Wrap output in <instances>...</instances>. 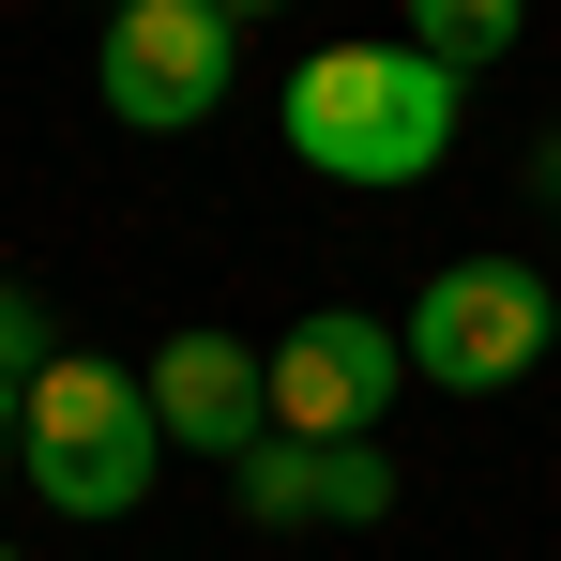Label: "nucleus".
<instances>
[{
  "instance_id": "obj_8",
  "label": "nucleus",
  "mask_w": 561,
  "mask_h": 561,
  "mask_svg": "<svg viewBox=\"0 0 561 561\" xmlns=\"http://www.w3.org/2000/svg\"><path fill=\"white\" fill-rule=\"evenodd\" d=\"M531 31V0H410V46L440 61V77H470V61H501Z\"/></svg>"
},
{
  "instance_id": "obj_5",
  "label": "nucleus",
  "mask_w": 561,
  "mask_h": 561,
  "mask_svg": "<svg viewBox=\"0 0 561 561\" xmlns=\"http://www.w3.org/2000/svg\"><path fill=\"white\" fill-rule=\"evenodd\" d=\"M394 379H410V334H379L365 304L288 319L274 334V440H379Z\"/></svg>"
},
{
  "instance_id": "obj_1",
  "label": "nucleus",
  "mask_w": 561,
  "mask_h": 561,
  "mask_svg": "<svg viewBox=\"0 0 561 561\" xmlns=\"http://www.w3.org/2000/svg\"><path fill=\"white\" fill-rule=\"evenodd\" d=\"M288 152L319 183H350V197H394V183H425L456 152V77L425 46H319L288 77Z\"/></svg>"
},
{
  "instance_id": "obj_9",
  "label": "nucleus",
  "mask_w": 561,
  "mask_h": 561,
  "mask_svg": "<svg viewBox=\"0 0 561 561\" xmlns=\"http://www.w3.org/2000/svg\"><path fill=\"white\" fill-rule=\"evenodd\" d=\"M46 379V319H31V288H0V394H31Z\"/></svg>"
},
{
  "instance_id": "obj_3",
  "label": "nucleus",
  "mask_w": 561,
  "mask_h": 561,
  "mask_svg": "<svg viewBox=\"0 0 561 561\" xmlns=\"http://www.w3.org/2000/svg\"><path fill=\"white\" fill-rule=\"evenodd\" d=\"M547 334H561V288L531 259H456L410 288V379H440V394H516L547 365Z\"/></svg>"
},
{
  "instance_id": "obj_7",
  "label": "nucleus",
  "mask_w": 561,
  "mask_h": 561,
  "mask_svg": "<svg viewBox=\"0 0 561 561\" xmlns=\"http://www.w3.org/2000/svg\"><path fill=\"white\" fill-rule=\"evenodd\" d=\"M243 516L259 531H379L394 516V456L379 440H259L243 456Z\"/></svg>"
},
{
  "instance_id": "obj_12",
  "label": "nucleus",
  "mask_w": 561,
  "mask_h": 561,
  "mask_svg": "<svg viewBox=\"0 0 561 561\" xmlns=\"http://www.w3.org/2000/svg\"><path fill=\"white\" fill-rule=\"evenodd\" d=\"M0 561H15V547H0Z\"/></svg>"
},
{
  "instance_id": "obj_4",
  "label": "nucleus",
  "mask_w": 561,
  "mask_h": 561,
  "mask_svg": "<svg viewBox=\"0 0 561 561\" xmlns=\"http://www.w3.org/2000/svg\"><path fill=\"white\" fill-rule=\"evenodd\" d=\"M228 77H243V15H213V0H122V15H106V46H92L106 122H137V137L213 122Z\"/></svg>"
},
{
  "instance_id": "obj_2",
  "label": "nucleus",
  "mask_w": 561,
  "mask_h": 561,
  "mask_svg": "<svg viewBox=\"0 0 561 561\" xmlns=\"http://www.w3.org/2000/svg\"><path fill=\"white\" fill-rule=\"evenodd\" d=\"M152 456H168L152 379L92 365V350H46V379L15 394V470H31L61 516H137V501H152Z\"/></svg>"
},
{
  "instance_id": "obj_6",
  "label": "nucleus",
  "mask_w": 561,
  "mask_h": 561,
  "mask_svg": "<svg viewBox=\"0 0 561 561\" xmlns=\"http://www.w3.org/2000/svg\"><path fill=\"white\" fill-rule=\"evenodd\" d=\"M152 425H168V456H259V440H274V350H243V334H213V319H197V334H168V350H152Z\"/></svg>"
},
{
  "instance_id": "obj_10",
  "label": "nucleus",
  "mask_w": 561,
  "mask_h": 561,
  "mask_svg": "<svg viewBox=\"0 0 561 561\" xmlns=\"http://www.w3.org/2000/svg\"><path fill=\"white\" fill-rule=\"evenodd\" d=\"M213 15H288V0H213Z\"/></svg>"
},
{
  "instance_id": "obj_11",
  "label": "nucleus",
  "mask_w": 561,
  "mask_h": 561,
  "mask_svg": "<svg viewBox=\"0 0 561 561\" xmlns=\"http://www.w3.org/2000/svg\"><path fill=\"white\" fill-rule=\"evenodd\" d=\"M0 470H15V394H0Z\"/></svg>"
}]
</instances>
